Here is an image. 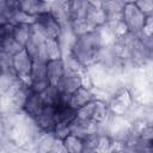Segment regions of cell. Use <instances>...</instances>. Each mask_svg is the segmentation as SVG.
<instances>
[{"instance_id": "cell-14", "label": "cell", "mask_w": 153, "mask_h": 153, "mask_svg": "<svg viewBox=\"0 0 153 153\" xmlns=\"http://www.w3.org/2000/svg\"><path fill=\"white\" fill-rule=\"evenodd\" d=\"M44 48H45V53H47L49 60L62 59V49H61L60 39H49V38H47L45 43H44Z\"/></svg>"}, {"instance_id": "cell-1", "label": "cell", "mask_w": 153, "mask_h": 153, "mask_svg": "<svg viewBox=\"0 0 153 153\" xmlns=\"http://www.w3.org/2000/svg\"><path fill=\"white\" fill-rule=\"evenodd\" d=\"M104 47L100 31L97 29L82 36L74 37L69 47V56L84 68L88 69L100 61Z\"/></svg>"}, {"instance_id": "cell-18", "label": "cell", "mask_w": 153, "mask_h": 153, "mask_svg": "<svg viewBox=\"0 0 153 153\" xmlns=\"http://www.w3.org/2000/svg\"><path fill=\"white\" fill-rule=\"evenodd\" d=\"M136 6L146 14L152 16L153 14V0H143V1H136Z\"/></svg>"}, {"instance_id": "cell-10", "label": "cell", "mask_w": 153, "mask_h": 153, "mask_svg": "<svg viewBox=\"0 0 153 153\" xmlns=\"http://www.w3.org/2000/svg\"><path fill=\"white\" fill-rule=\"evenodd\" d=\"M44 108V103L42 100V97L41 94H37V93H33L31 92L25 103H24V106H23V112L25 114V116L35 120L43 110Z\"/></svg>"}, {"instance_id": "cell-11", "label": "cell", "mask_w": 153, "mask_h": 153, "mask_svg": "<svg viewBox=\"0 0 153 153\" xmlns=\"http://www.w3.org/2000/svg\"><path fill=\"white\" fill-rule=\"evenodd\" d=\"M18 8L30 16L37 17L38 14L49 11L50 4L39 0H23V1H18Z\"/></svg>"}, {"instance_id": "cell-9", "label": "cell", "mask_w": 153, "mask_h": 153, "mask_svg": "<svg viewBox=\"0 0 153 153\" xmlns=\"http://www.w3.org/2000/svg\"><path fill=\"white\" fill-rule=\"evenodd\" d=\"M66 73V63L63 59L49 60L47 63V78L50 86L57 87Z\"/></svg>"}, {"instance_id": "cell-4", "label": "cell", "mask_w": 153, "mask_h": 153, "mask_svg": "<svg viewBox=\"0 0 153 153\" xmlns=\"http://www.w3.org/2000/svg\"><path fill=\"white\" fill-rule=\"evenodd\" d=\"M33 61L26 49H22L16 54L11 60V67L19 81L30 86L31 85V72H32Z\"/></svg>"}, {"instance_id": "cell-3", "label": "cell", "mask_w": 153, "mask_h": 153, "mask_svg": "<svg viewBox=\"0 0 153 153\" xmlns=\"http://www.w3.org/2000/svg\"><path fill=\"white\" fill-rule=\"evenodd\" d=\"M146 17L147 16L136 6L135 2H124L122 11V19L130 33L136 36L141 35L146 22Z\"/></svg>"}, {"instance_id": "cell-5", "label": "cell", "mask_w": 153, "mask_h": 153, "mask_svg": "<svg viewBox=\"0 0 153 153\" xmlns=\"http://www.w3.org/2000/svg\"><path fill=\"white\" fill-rule=\"evenodd\" d=\"M82 73L78 72V71H74V69L66 66L65 76H63L62 81L59 84V86L56 87L59 90V92L69 97L73 92H75L79 87L82 86Z\"/></svg>"}, {"instance_id": "cell-2", "label": "cell", "mask_w": 153, "mask_h": 153, "mask_svg": "<svg viewBox=\"0 0 153 153\" xmlns=\"http://www.w3.org/2000/svg\"><path fill=\"white\" fill-rule=\"evenodd\" d=\"M33 25L44 35L45 38L60 39L62 36V23L50 11L38 14Z\"/></svg>"}, {"instance_id": "cell-16", "label": "cell", "mask_w": 153, "mask_h": 153, "mask_svg": "<svg viewBox=\"0 0 153 153\" xmlns=\"http://www.w3.org/2000/svg\"><path fill=\"white\" fill-rule=\"evenodd\" d=\"M92 153H112V141L108 135L100 134L97 146Z\"/></svg>"}, {"instance_id": "cell-8", "label": "cell", "mask_w": 153, "mask_h": 153, "mask_svg": "<svg viewBox=\"0 0 153 153\" xmlns=\"http://www.w3.org/2000/svg\"><path fill=\"white\" fill-rule=\"evenodd\" d=\"M55 114L56 106L54 105H44L42 112L35 118L36 126L43 133H53L55 129Z\"/></svg>"}, {"instance_id": "cell-13", "label": "cell", "mask_w": 153, "mask_h": 153, "mask_svg": "<svg viewBox=\"0 0 153 153\" xmlns=\"http://www.w3.org/2000/svg\"><path fill=\"white\" fill-rule=\"evenodd\" d=\"M33 25V24H32ZM32 25L31 24H17L13 29V38L25 48L26 43L29 42L32 32Z\"/></svg>"}, {"instance_id": "cell-12", "label": "cell", "mask_w": 153, "mask_h": 153, "mask_svg": "<svg viewBox=\"0 0 153 153\" xmlns=\"http://www.w3.org/2000/svg\"><path fill=\"white\" fill-rule=\"evenodd\" d=\"M62 143L67 153H86L84 139L75 134H69L66 136L62 140Z\"/></svg>"}, {"instance_id": "cell-7", "label": "cell", "mask_w": 153, "mask_h": 153, "mask_svg": "<svg viewBox=\"0 0 153 153\" xmlns=\"http://www.w3.org/2000/svg\"><path fill=\"white\" fill-rule=\"evenodd\" d=\"M96 96L94 93L92 92V90L87 88V87H79L75 92H73L69 97H68V100H67V104L69 108H72L73 110L78 111L80 110L81 108H84L85 105L90 104L91 102L96 100Z\"/></svg>"}, {"instance_id": "cell-15", "label": "cell", "mask_w": 153, "mask_h": 153, "mask_svg": "<svg viewBox=\"0 0 153 153\" xmlns=\"http://www.w3.org/2000/svg\"><path fill=\"white\" fill-rule=\"evenodd\" d=\"M94 112H96V100L91 102L90 104H87L84 108H81L80 110H78L76 118L81 120V121H86V122H92Z\"/></svg>"}, {"instance_id": "cell-6", "label": "cell", "mask_w": 153, "mask_h": 153, "mask_svg": "<svg viewBox=\"0 0 153 153\" xmlns=\"http://www.w3.org/2000/svg\"><path fill=\"white\" fill-rule=\"evenodd\" d=\"M110 111L115 116L124 115L133 105V94L128 90H122L120 93L114 96L108 104Z\"/></svg>"}, {"instance_id": "cell-17", "label": "cell", "mask_w": 153, "mask_h": 153, "mask_svg": "<svg viewBox=\"0 0 153 153\" xmlns=\"http://www.w3.org/2000/svg\"><path fill=\"white\" fill-rule=\"evenodd\" d=\"M142 38H151L153 37V14L146 17V22L141 32Z\"/></svg>"}]
</instances>
